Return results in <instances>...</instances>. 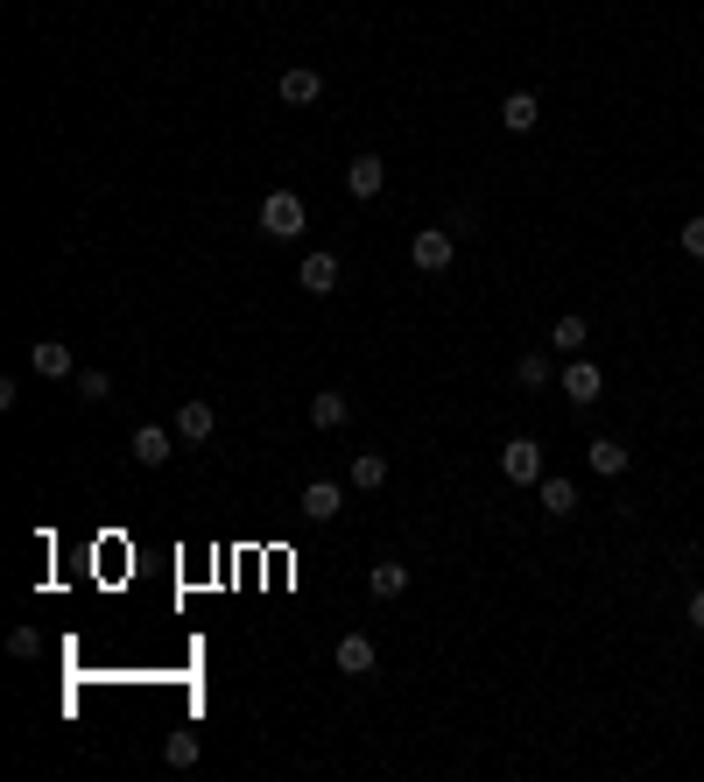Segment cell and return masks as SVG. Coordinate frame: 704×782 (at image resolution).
<instances>
[{"label":"cell","instance_id":"obj_1","mask_svg":"<svg viewBox=\"0 0 704 782\" xmlns=\"http://www.w3.org/2000/svg\"><path fill=\"white\" fill-rule=\"evenodd\" d=\"M409 261L423 268V276H444V268L458 261V233L452 225H423V233L409 240Z\"/></svg>","mask_w":704,"mask_h":782},{"label":"cell","instance_id":"obj_2","mask_svg":"<svg viewBox=\"0 0 704 782\" xmlns=\"http://www.w3.org/2000/svg\"><path fill=\"white\" fill-rule=\"evenodd\" d=\"M261 233L268 240H296L304 233V198H296V191H268L261 198Z\"/></svg>","mask_w":704,"mask_h":782},{"label":"cell","instance_id":"obj_3","mask_svg":"<svg viewBox=\"0 0 704 782\" xmlns=\"http://www.w3.org/2000/svg\"><path fill=\"white\" fill-rule=\"evenodd\" d=\"M501 473L515 479V487H543V444L535 438H507L501 444Z\"/></svg>","mask_w":704,"mask_h":782},{"label":"cell","instance_id":"obj_4","mask_svg":"<svg viewBox=\"0 0 704 782\" xmlns=\"http://www.w3.org/2000/svg\"><path fill=\"white\" fill-rule=\"evenodd\" d=\"M338 508H346V487H338V479H304V493H296V515L304 522H332Z\"/></svg>","mask_w":704,"mask_h":782},{"label":"cell","instance_id":"obj_5","mask_svg":"<svg viewBox=\"0 0 704 782\" xmlns=\"http://www.w3.org/2000/svg\"><path fill=\"white\" fill-rule=\"evenodd\" d=\"M275 93H282V107H318V99H324V71L289 64V71L275 78Z\"/></svg>","mask_w":704,"mask_h":782},{"label":"cell","instance_id":"obj_6","mask_svg":"<svg viewBox=\"0 0 704 782\" xmlns=\"http://www.w3.org/2000/svg\"><path fill=\"white\" fill-rule=\"evenodd\" d=\"M338 276H346V268H338V254H332V247L304 254V268H296V282H304L310 296H332V290H338Z\"/></svg>","mask_w":704,"mask_h":782},{"label":"cell","instance_id":"obj_7","mask_svg":"<svg viewBox=\"0 0 704 782\" xmlns=\"http://www.w3.org/2000/svg\"><path fill=\"white\" fill-rule=\"evenodd\" d=\"M557 388H564V402H578V410H592V402H598V388H606V374H598L592 359H571Z\"/></svg>","mask_w":704,"mask_h":782},{"label":"cell","instance_id":"obj_8","mask_svg":"<svg viewBox=\"0 0 704 782\" xmlns=\"http://www.w3.org/2000/svg\"><path fill=\"white\" fill-rule=\"evenodd\" d=\"M127 451H134L141 465H170V451H176V430H162V424H134Z\"/></svg>","mask_w":704,"mask_h":782},{"label":"cell","instance_id":"obj_9","mask_svg":"<svg viewBox=\"0 0 704 782\" xmlns=\"http://www.w3.org/2000/svg\"><path fill=\"white\" fill-rule=\"evenodd\" d=\"M28 367H36L42 381H71V374H78V359H71V345H64V339H36Z\"/></svg>","mask_w":704,"mask_h":782},{"label":"cell","instance_id":"obj_10","mask_svg":"<svg viewBox=\"0 0 704 782\" xmlns=\"http://www.w3.org/2000/svg\"><path fill=\"white\" fill-rule=\"evenodd\" d=\"M212 430H219V410H212V402H198V395H190L184 410H176V438H184V444H205Z\"/></svg>","mask_w":704,"mask_h":782},{"label":"cell","instance_id":"obj_11","mask_svg":"<svg viewBox=\"0 0 704 782\" xmlns=\"http://www.w3.org/2000/svg\"><path fill=\"white\" fill-rule=\"evenodd\" d=\"M627 459H634V451H627L620 438H592V444H585V465H592L598 479H620V473H627Z\"/></svg>","mask_w":704,"mask_h":782},{"label":"cell","instance_id":"obj_12","mask_svg":"<svg viewBox=\"0 0 704 782\" xmlns=\"http://www.w3.org/2000/svg\"><path fill=\"white\" fill-rule=\"evenodd\" d=\"M332 663H338V676H373L381 649H373L367 635H346V642H338V656H332Z\"/></svg>","mask_w":704,"mask_h":782},{"label":"cell","instance_id":"obj_13","mask_svg":"<svg viewBox=\"0 0 704 782\" xmlns=\"http://www.w3.org/2000/svg\"><path fill=\"white\" fill-rule=\"evenodd\" d=\"M381 184H387L381 156H353L346 162V191H353V198H381Z\"/></svg>","mask_w":704,"mask_h":782},{"label":"cell","instance_id":"obj_14","mask_svg":"<svg viewBox=\"0 0 704 782\" xmlns=\"http://www.w3.org/2000/svg\"><path fill=\"white\" fill-rule=\"evenodd\" d=\"M367 592L373 599H402V592H409V564H395V558L367 564Z\"/></svg>","mask_w":704,"mask_h":782},{"label":"cell","instance_id":"obj_15","mask_svg":"<svg viewBox=\"0 0 704 782\" xmlns=\"http://www.w3.org/2000/svg\"><path fill=\"white\" fill-rule=\"evenodd\" d=\"M535 120H543V99H535V93H507L501 99V127L507 134H529Z\"/></svg>","mask_w":704,"mask_h":782},{"label":"cell","instance_id":"obj_16","mask_svg":"<svg viewBox=\"0 0 704 782\" xmlns=\"http://www.w3.org/2000/svg\"><path fill=\"white\" fill-rule=\"evenodd\" d=\"M353 402L338 395V388H324V395H310V430H346Z\"/></svg>","mask_w":704,"mask_h":782},{"label":"cell","instance_id":"obj_17","mask_svg":"<svg viewBox=\"0 0 704 782\" xmlns=\"http://www.w3.org/2000/svg\"><path fill=\"white\" fill-rule=\"evenodd\" d=\"M543 508H549V522H564V515H578V487L564 473H543Z\"/></svg>","mask_w":704,"mask_h":782},{"label":"cell","instance_id":"obj_18","mask_svg":"<svg viewBox=\"0 0 704 782\" xmlns=\"http://www.w3.org/2000/svg\"><path fill=\"white\" fill-rule=\"evenodd\" d=\"M381 479H387V459H381V451H359V459H353V473H346V487L373 493V487H381Z\"/></svg>","mask_w":704,"mask_h":782},{"label":"cell","instance_id":"obj_19","mask_svg":"<svg viewBox=\"0 0 704 782\" xmlns=\"http://www.w3.org/2000/svg\"><path fill=\"white\" fill-rule=\"evenodd\" d=\"M585 339H592L585 318H557V325H549V345H557V353H571V359L585 353Z\"/></svg>","mask_w":704,"mask_h":782},{"label":"cell","instance_id":"obj_20","mask_svg":"<svg viewBox=\"0 0 704 782\" xmlns=\"http://www.w3.org/2000/svg\"><path fill=\"white\" fill-rule=\"evenodd\" d=\"M198 733H170V741H162V761H170V769H198Z\"/></svg>","mask_w":704,"mask_h":782},{"label":"cell","instance_id":"obj_21","mask_svg":"<svg viewBox=\"0 0 704 782\" xmlns=\"http://www.w3.org/2000/svg\"><path fill=\"white\" fill-rule=\"evenodd\" d=\"M71 388H78L85 402H107L113 395V374L107 367H78V374H71Z\"/></svg>","mask_w":704,"mask_h":782},{"label":"cell","instance_id":"obj_22","mask_svg":"<svg viewBox=\"0 0 704 782\" xmlns=\"http://www.w3.org/2000/svg\"><path fill=\"white\" fill-rule=\"evenodd\" d=\"M515 381L521 388H549V353H521L515 359Z\"/></svg>","mask_w":704,"mask_h":782},{"label":"cell","instance_id":"obj_23","mask_svg":"<svg viewBox=\"0 0 704 782\" xmlns=\"http://www.w3.org/2000/svg\"><path fill=\"white\" fill-rule=\"evenodd\" d=\"M8 656H22V663H28V656H42V635H36V627H14V635H8Z\"/></svg>","mask_w":704,"mask_h":782},{"label":"cell","instance_id":"obj_24","mask_svg":"<svg viewBox=\"0 0 704 782\" xmlns=\"http://www.w3.org/2000/svg\"><path fill=\"white\" fill-rule=\"evenodd\" d=\"M683 254L704 261V219H683Z\"/></svg>","mask_w":704,"mask_h":782},{"label":"cell","instance_id":"obj_25","mask_svg":"<svg viewBox=\"0 0 704 782\" xmlns=\"http://www.w3.org/2000/svg\"><path fill=\"white\" fill-rule=\"evenodd\" d=\"M691 627H697V635H704V585H697V592H691Z\"/></svg>","mask_w":704,"mask_h":782}]
</instances>
